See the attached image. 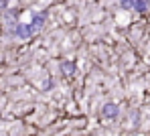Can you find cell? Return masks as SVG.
<instances>
[{
  "instance_id": "obj_1",
  "label": "cell",
  "mask_w": 150,
  "mask_h": 136,
  "mask_svg": "<svg viewBox=\"0 0 150 136\" xmlns=\"http://www.w3.org/2000/svg\"><path fill=\"white\" fill-rule=\"evenodd\" d=\"M120 6L122 8H132L136 12H146L150 8V2H146V0H122Z\"/></svg>"
},
{
  "instance_id": "obj_2",
  "label": "cell",
  "mask_w": 150,
  "mask_h": 136,
  "mask_svg": "<svg viewBox=\"0 0 150 136\" xmlns=\"http://www.w3.org/2000/svg\"><path fill=\"white\" fill-rule=\"evenodd\" d=\"M14 35L18 37V39H30L33 35H35V30H33V27H30V23L26 25V23H18L16 27H14Z\"/></svg>"
},
{
  "instance_id": "obj_3",
  "label": "cell",
  "mask_w": 150,
  "mask_h": 136,
  "mask_svg": "<svg viewBox=\"0 0 150 136\" xmlns=\"http://www.w3.org/2000/svg\"><path fill=\"white\" fill-rule=\"evenodd\" d=\"M118 114H120V108H118L116 104H112V102L101 108V118H105V120H116Z\"/></svg>"
},
{
  "instance_id": "obj_4",
  "label": "cell",
  "mask_w": 150,
  "mask_h": 136,
  "mask_svg": "<svg viewBox=\"0 0 150 136\" xmlns=\"http://www.w3.org/2000/svg\"><path fill=\"white\" fill-rule=\"evenodd\" d=\"M47 16H49V12H47V10H41V12H37V14L33 16V21H30V27H33V30H35V33L43 28L45 21H47Z\"/></svg>"
},
{
  "instance_id": "obj_5",
  "label": "cell",
  "mask_w": 150,
  "mask_h": 136,
  "mask_svg": "<svg viewBox=\"0 0 150 136\" xmlns=\"http://www.w3.org/2000/svg\"><path fill=\"white\" fill-rule=\"evenodd\" d=\"M59 69H61L63 75H73V73H75V63H73V61H61Z\"/></svg>"
}]
</instances>
